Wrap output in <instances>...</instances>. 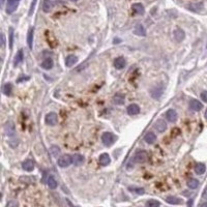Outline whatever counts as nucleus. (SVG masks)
<instances>
[{"label": "nucleus", "instance_id": "nucleus-1", "mask_svg": "<svg viewBox=\"0 0 207 207\" xmlns=\"http://www.w3.org/2000/svg\"><path fill=\"white\" fill-rule=\"evenodd\" d=\"M116 141V137L115 135H113L112 133H104L102 136V142L104 143V145L107 146V147H110L112 146L113 144Z\"/></svg>", "mask_w": 207, "mask_h": 207}, {"label": "nucleus", "instance_id": "nucleus-2", "mask_svg": "<svg viewBox=\"0 0 207 207\" xmlns=\"http://www.w3.org/2000/svg\"><path fill=\"white\" fill-rule=\"evenodd\" d=\"M71 163H73V156H71V155H69V154L62 155V156H60L57 161V164L60 168H66V167H69Z\"/></svg>", "mask_w": 207, "mask_h": 207}, {"label": "nucleus", "instance_id": "nucleus-3", "mask_svg": "<svg viewBox=\"0 0 207 207\" xmlns=\"http://www.w3.org/2000/svg\"><path fill=\"white\" fill-rule=\"evenodd\" d=\"M148 160V153L146 152L145 150H139L137 151L135 156H134V161L139 164H143V163L147 162Z\"/></svg>", "mask_w": 207, "mask_h": 207}, {"label": "nucleus", "instance_id": "nucleus-4", "mask_svg": "<svg viewBox=\"0 0 207 207\" xmlns=\"http://www.w3.org/2000/svg\"><path fill=\"white\" fill-rule=\"evenodd\" d=\"M163 93H164V86L163 85H155L150 90V95L155 100L160 98L163 95Z\"/></svg>", "mask_w": 207, "mask_h": 207}, {"label": "nucleus", "instance_id": "nucleus-5", "mask_svg": "<svg viewBox=\"0 0 207 207\" xmlns=\"http://www.w3.org/2000/svg\"><path fill=\"white\" fill-rule=\"evenodd\" d=\"M4 133L7 137H14L16 135V127H15L14 122L7 121L4 124Z\"/></svg>", "mask_w": 207, "mask_h": 207}, {"label": "nucleus", "instance_id": "nucleus-6", "mask_svg": "<svg viewBox=\"0 0 207 207\" xmlns=\"http://www.w3.org/2000/svg\"><path fill=\"white\" fill-rule=\"evenodd\" d=\"M19 3H20V0H7V5H6L7 14L12 15V12H16Z\"/></svg>", "mask_w": 207, "mask_h": 207}, {"label": "nucleus", "instance_id": "nucleus-7", "mask_svg": "<svg viewBox=\"0 0 207 207\" xmlns=\"http://www.w3.org/2000/svg\"><path fill=\"white\" fill-rule=\"evenodd\" d=\"M45 120H46V123H47L48 125L54 126V125H56L58 122V116L56 113L51 112V113H49V114H47Z\"/></svg>", "mask_w": 207, "mask_h": 207}, {"label": "nucleus", "instance_id": "nucleus-8", "mask_svg": "<svg viewBox=\"0 0 207 207\" xmlns=\"http://www.w3.org/2000/svg\"><path fill=\"white\" fill-rule=\"evenodd\" d=\"M173 37L174 39H175V42L181 43V42L184 39V37H186V33H184V31L182 30V29L176 28L173 31Z\"/></svg>", "mask_w": 207, "mask_h": 207}, {"label": "nucleus", "instance_id": "nucleus-9", "mask_svg": "<svg viewBox=\"0 0 207 207\" xmlns=\"http://www.w3.org/2000/svg\"><path fill=\"white\" fill-rule=\"evenodd\" d=\"M153 126H154V129H156L159 133H164L167 129V123L163 119H157V120H155Z\"/></svg>", "mask_w": 207, "mask_h": 207}, {"label": "nucleus", "instance_id": "nucleus-10", "mask_svg": "<svg viewBox=\"0 0 207 207\" xmlns=\"http://www.w3.org/2000/svg\"><path fill=\"white\" fill-rule=\"evenodd\" d=\"M177 112L173 109H169L166 112V118L168 121L170 122H175L177 120Z\"/></svg>", "mask_w": 207, "mask_h": 207}, {"label": "nucleus", "instance_id": "nucleus-11", "mask_svg": "<svg viewBox=\"0 0 207 207\" xmlns=\"http://www.w3.org/2000/svg\"><path fill=\"white\" fill-rule=\"evenodd\" d=\"M124 100H125V98H124V95L122 94V93H116V94H115L114 96H113V98H112V102L117 106L123 105Z\"/></svg>", "mask_w": 207, "mask_h": 207}, {"label": "nucleus", "instance_id": "nucleus-12", "mask_svg": "<svg viewBox=\"0 0 207 207\" xmlns=\"http://www.w3.org/2000/svg\"><path fill=\"white\" fill-rule=\"evenodd\" d=\"M22 168H23V170H25V171H27V172L33 171V169H34L33 161L26 160L25 162H23V164H22Z\"/></svg>", "mask_w": 207, "mask_h": 207}, {"label": "nucleus", "instance_id": "nucleus-13", "mask_svg": "<svg viewBox=\"0 0 207 207\" xmlns=\"http://www.w3.org/2000/svg\"><path fill=\"white\" fill-rule=\"evenodd\" d=\"M125 64H126V61H125V59H124L123 57H118V58H116V59L114 60V66H115V69H124Z\"/></svg>", "mask_w": 207, "mask_h": 207}, {"label": "nucleus", "instance_id": "nucleus-14", "mask_svg": "<svg viewBox=\"0 0 207 207\" xmlns=\"http://www.w3.org/2000/svg\"><path fill=\"white\" fill-rule=\"evenodd\" d=\"M190 108L192 110H194V111H200V110H202L203 105L197 100H190Z\"/></svg>", "mask_w": 207, "mask_h": 207}, {"label": "nucleus", "instance_id": "nucleus-15", "mask_svg": "<svg viewBox=\"0 0 207 207\" xmlns=\"http://www.w3.org/2000/svg\"><path fill=\"white\" fill-rule=\"evenodd\" d=\"M134 33L136 34V35H139V36H145L146 30L142 24H137L135 29H134Z\"/></svg>", "mask_w": 207, "mask_h": 207}, {"label": "nucleus", "instance_id": "nucleus-16", "mask_svg": "<svg viewBox=\"0 0 207 207\" xmlns=\"http://www.w3.org/2000/svg\"><path fill=\"white\" fill-rule=\"evenodd\" d=\"M127 113H129V115H137L140 113V107H139L138 105H136V104H132V105H129V107H127Z\"/></svg>", "mask_w": 207, "mask_h": 207}, {"label": "nucleus", "instance_id": "nucleus-17", "mask_svg": "<svg viewBox=\"0 0 207 207\" xmlns=\"http://www.w3.org/2000/svg\"><path fill=\"white\" fill-rule=\"evenodd\" d=\"M132 8H133V10L137 15H144V12H145V8H144L143 4H141V3H134Z\"/></svg>", "mask_w": 207, "mask_h": 207}, {"label": "nucleus", "instance_id": "nucleus-18", "mask_svg": "<svg viewBox=\"0 0 207 207\" xmlns=\"http://www.w3.org/2000/svg\"><path fill=\"white\" fill-rule=\"evenodd\" d=\"M98 162H100V166H104V167H105V166H108V165L110 164L111 160H110V156L108 155V153H102V154H100Z\"/></svg>", "mask_w": 207, "mask_h": 207}, {"label": "nucleus", "instance_id": "nucleus-19", "mask_svg": "<svg viewBox=\"0 0 207 207\" xmlns=\"http://www.w3.org/2000/svg\"><path fill=\"white\" fill-rule=\"evenodd\" d=\"M188 8L192 12H200L203 8V3L202 2H197V3H190L188 5Z\"/></svg>", "mask_w": 207, "mask_h": 207}, {"label": "nucleus", "instance_id": "nucleus-20", "mask_svg": "<svg viewBox=\"0 0 207 207\" xmlns=\"http://www.w3.org/2000/svg\"><path fill=\"white\" fill-rule=\"evenodd\" d=\"M53 6H54V3L51 0H44L43 2V10L45 12H50L52 10Z\"/></svg>", "mask_w": 207, "mask_h": 207}, {"label": "nucleus", "instance_id": "nucleus-21", "mask_svg": "<svg viewBox=\"0 0 207 207\" xmlns=\"http://www.w3.org/2000/svg\"><path fill=\"white\" fill-rule=\"evenodd\" d=\"M166 201L169 203V204H173V205H179L182 203V200H181L180 198L175 197V196H169V197H167Z\"/></svg>", "mask_w": 207, "mask_h": 207}, {"label": "nucleus", "instance_id": "nucleus-22", "mask_svg": "<svg viewBox=\"0 0 207 207\" xmlns=\"http://www.w3.org/2000/svg\"><path fill=\"white\" fill-rule=\"evenodd\" d=\"M73 163H74L75 166H81L84 163V156L79 153H76V154L73 155Z\"/></svg>", "mask_w": 207, "mask_h": 207}, {"label": "nucleus", "instance_id": "nucleus-23", "mask_svg": "<svg viewBox=\"0 0 207 207\" xmlns=\"http://www.w3.org/2000/svg\"><path fill=\"white\" fill-rule=\"evenodd\" d=\"M77 61H78L77 56H75V55H69L66 57V59H65V65L67 67H71Z\"/></svg>", "mask_w": 207, "mask_h": 207}, {"label": "nucleus", "instance_id": "nucleus-24", "mask_svg": "<svg viewBox=\"0 0 207 207\" xmlns=\"http://www.w3.org/2000/svg\"><path fill=\"white\" fill-rule=\"evenodd\" d=\"M24 59V54H23V51L22 50H19L17 53V55L15 56V59H14V65L15 66H17V65H19L20 63H21L22 61H23Z\"/></svg>", "mask_w": 207, "mask_h": 207}, {"label": "nucleus", "instance_id": "nucleus-25", "mask_svg": "<svg viewBox=\"0 0 207 207\" xmlns=\"http://www.w3.org/2000/svg\"><path fill=\"white\" fill-rule=\"evenodd\" d=\"M33 33L34 29L31 27L28 30V34H27V44H28L29 49H32V44H33Z\"/></svg>", "mask_w": 207, "mask_h": 207}, {"label": "nucleus", "instance_id": "nucleus-26", "mask_svg": "<svg viewBox=\"0 0 207 207\" xmlns=\"http://www.w3.org/2000/svg\"><path fill=\"white\" fill-rule=\"evenodd\" d=\"M144 141L148 144H153L156 141V136L153 133H147L144 137Z\"/></svg>", "mask_w": 207, "mask_h": 207}, {"label": "nucleus", "instance_id": "nucleus-27", "mask_svg": "<svg viewBox=\"0 0 207 207\" xmlns=\"http://www.w3.org/2000/svg\"><path fill=\"white\" fill-rule=\"evenodd\" d=\"M53 65H54V62H53V60L51 58H47V59H45L42 62V67L44 69H47V71L52 69Z\"/></svg>", "mask_w": 207, "mask_h": 207}, {"label": "nucleus", "instance_id": "nucleus-28", "mask_svg": "<svg viewBox=\"0 0 207 207\" xmlns=\"http://www.w3.org/2000/svg\"><path fill=\"white\" fill-rule=\"evenodd\" d=\"M206 170V167H205L204 164H201V163H198L195 166V172L198 174V175H202L203 173Z\"/></svg>", "mask_w": 207, "mask_h": 207}, {"label": "nucleus", "instance_id": "nucleus-29", "mask_svg": "<svg viewBox=\"0 0 207 207\" xmlns=\"http://www.w3.org/2000/svg\"><path fill=\"white\" fill-rule=\"evenodd\" d=\"M57 186L58 183H57V181H56V179L50 175L49 178H48V186H49L51 190H55V188H57Z\"/></svg>", "mask_w": 207, "mask_h": 207}, {"label": "nucleus", "instance_id": "nucleus-30", "mask_svg": "<svg viewBox=\"0 0 207 207\" xmlns=\"http://www.w3.org/2000/svg\"><path fill=\"white\" fill-rule=\"evenodd\" d=\"M188 186L190 190H196V188L199 186V181L195 178H190V180L188 181Z\"/></svg>", "mask_w": 207, "mask_h": 207}, {"label": "nucleus", "instance_id": "nucleus-31", "mask_svg": "<svg viewBox=\"0 0 207 207\" xmlns=\"http://www.w3.org/2000/svg\"><path fill=\"white\" fill-rule=\"evenodd\" d=\"M3 93H4L5 95H10V93H12V86L10 83H6L4 86H3Z\"/></svg>", "mask_w": 207, "mask_h": 207}, {"label": "nucleus", "instance_id": "nucleus-32", "mask_svg": "<svg viewBox=\"0 0 207 207\" xmlns=\"http://www.w3.org/2000/svg\"><path fill=\"white\" fill-rule=\"evenodd\" d=\"M50 151L54 157H57L58 155L60 154V148L58 147V146H52V147L50 148Z\"/></svg>", "mask_w": 207, "mask_h": 207}, {"label": "nucleus", "instance_id": "nucleus-33", "mask_svg": "<svg viewBox=\"0 0 207 207\" xmlns=\"http://www.w3.org/2000/svg\"><path fill=\"white\" fill-rule=\"evenodd\" d=\"M129 190H131V192H134V193H136V194H138V195H143L144 194V188H135V186H129Z\"/></svg>", "mask_w": 207, "mask_h": 207}, {"label": "nucleus", "instance_id": "nucleus-34", "mask_svg": "<svg viewBox=\"0 0 207 207\" xmlns=\"http://www.w3.org/2000/svg\"><path fill=\"white\" fill-rule=\"evenodd\" d=\"M146 204H147L148 207H160L161 203L156 200H148Z\"/></svg>", "mask_w": 207, "mask_h": 207}, {"label": "nucleus", "instance_id": "nucleus-35", "mask_svg": "<svg viewBox=\"0 0 207 207\" xmlns=\"http://www.w3.org/2000/svg\"><path fill=\"white\" fill-rule=\"evenodd\" d=\"M12 44H14V29L10 28V48L12 49Z\"/></svg>", "mask_w": 207, "mask_h": 207}, {"label": "nucleus", "instance_id": "nucleus-36", "mask_svg": "<svg viewBox=\"0 0 207 207\" xmlns=\"http://www.w3.org/2000/svg\"><path fill=\"white\" fill-rule=\"evenodd\" d=\"M36 1L37 0H33L32 2H31V5H30V10H29V16H32V14H33L34 12V8H35V4H36Z\"/></svg>", "mask_w": 207, "mask_h": 207}, {"label": "nucleus", "instance_id": "nucleus-37", "mask_svg": "<svg viewBox=\"0 0 207 207\" xmlns=\"http://www.w3.org/2000/svg\"><path fill=\"white\" fill-rule=\"evenodd\" d=\"M19 141L18 140H16V139H15V140H10V142H8V144H10V147H12V148H15V147H17L18 146V144H19Z\"/></svg>", "mask_w": 207, "mask_h": 207}, {"label": "nucleus", "instance_id": "nucleus-38", "mask_svg": "<svg viewBox=\"0 0 207 207\" xmlns=\"http://www.w3.org/2000/svg\"><path fill=\"white\" fill-rule=\"evenodd\" d=\"M201 98H202L203 102H207V91H203V92L201 93Z\"/></svg>", "mask_w": 207, "mask_h": 207}, {"label": "nucleus", "instance_id": "nucleus-39", "mask_svg": "<svg viewBox=\"0 0 207 207\" xmlns=\"http://www.w3.org/2000/svg\"><path fill=\"white\" fill-rule=\"evenodd\" d=\"M4 46H5V36H4V34H1V47L2 48H4Z\"/></svg>", "mask_w": 207, "mask_h": 207}, {"label": "nucleus", "instance_id": "nucleus-40", "mask_svg": "<svg viewBox=\"0 0 207 207\" xmlns=\"http://www.w3.org/2000/svg\"><path fill=\"white\" fill-rule=\"evenodd\" d=\"M202 198H203V199H205V200H207V188H205L204 190H203V193H202Z\"/></svg>", "mask_w": 207, "mask_h": 207}, {"label": "nucleus", "instance_id": "nucleus-41", "mask_svg": "<svg viewBox=\"0 0 207 207\" xmlns=\"http://www.w3.org/2000/svg\"><path fill=\"white\" fill-rule=\"evenodd\" d=\"M199 207H207V202H203L199 205Z\"/></svg>", "mask_w": 207, "mask_h": 207}, {"label": "nucleus", "instance_id": "nucleus-42", "mask_svg": "<svg viewBox=\"0 0 207 207\" xmlns=\"http://www.w3.org/2000/svg\"><path fill=\"white\" fill-rule=\"evenodd\" d=\"M193 206V200H190L188 202V207H192Z\"/></svg>", "mask_w": 207, "mask_h": 207}, {"label": "nucleus", "instance_id": "nucleus-43", "mask_svg": "<svg viewBox=\"0 0 207 207\" xmlns=\"http://www.w3.org/2000/svg\"><path fill=\"white\" fill-rule=\"evenodd\" d=\"M4 1H5V0H1V6H3V4H4Z\"/></svg>", "mask_w": 207, "mask_h": 207}, {"label": "nucleus", "instance_id": "nucleus-44", "mask_svg": "<svg viewBox=\"0 0 207 207\" xmlns=\"http://www.w3.org/2000/svg\"><path fill=\"white\" fill-rule=\"evenodd\" d=\"M205 118L207 119V110H206V112H205Z\"/></svg>", "mask_w": 207, "mask_h": 207}, {"label": "nucleus", "instance_id": "nucleus-45", "mask_svg": "<svg viewBox=\"0 0 207 207\" xmlns=\"http://www.w3.org/2000/svg\"><path fill=\"white\" fill-rule=\"evenodd\" d=\"M71 1H78V0H71Z\"/></svg>", "mask_w": 207, "mask_h": 207}, {"label": "nucleus", "instance_id": "nucleus-46", "mask_svg": "<svg viewBox=\"0 0 207 207\" xmlns=\"http://www.w3.org/2000/svg\"><path fill=\"white\" fill-rule=\"evenodd\" d=\"M206 48H207V46H206Z\"/></svg>", "mask_w": 207, "mask_h": 207}]
</instances>
